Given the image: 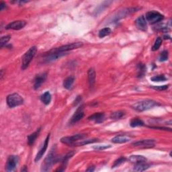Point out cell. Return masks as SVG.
<instances>
[{"instance_id": "obj_1", "label": "cell", "mask_w": 172, "mask_h": 172, "mask_svg": "<svg viewBox=\"0 0 172 172\" xmlns=\"http://www.w3.org/2000/svg\"><path fill=\"white\" fill-rule=\"evenodd\" d=\"M56 146H53L50 151V152L46 156V158L44 160V162L42 164L41 171H48L51 170L52 166L56 163L61 161L62 157H59L57 156L56 153Z\"/></svg>"}, {"instance_id": "obj_2", "label": "cell", "mask_w": 172, "mask_h": 172, "mask_svg": "<svg viewBox=\"0 0 172 172\" xmlns=\"http://www.w3.org/2000/svg\"><path fill=\"white\" fill-rule=\"evenodd\" d=\"M83 46L82 42H73L71 44H68V45L61 46L60 47L52 48L51 50L48 51L47 52L45 53V55H49V54H53V53H61V52H66L69 51L74 50V49H77Z\"/></svg>"}, {"instance_id": "obj_3", "label": "cell", "mask_w": 172, "mask_h": 172, "mask_svg": "<svg viewBox=\"0 0 172 172\" xmlns=\"http://www.w3.org/2000/svg\"><path fill=\"white\" fill-rule=\"evenodd\" d=\"M157 105H158V104L155 101L151 100H145L134 104L132 107L133 109L137 110L139 112H142L157 106Z\"/></svg>"}, {"instance_id": "obj_4", "label": "cell", "mask_w": 172, "mask_h": 172, "mask_svg": "<svg viewBox=\"0 0 172 172\" xmlns=\"http://www.w3.org/2000/svg\"><path fill=\"white\" fill-rule=\"evenodd\" d=\"M37 48L36 46H32L29 50L26 52L22 57V69L25 70L28 68L29 64L33 59L35 55L36 54Z\"/></svg>"}, {"instance_id": "obj_5", "label": "cell", "mask_w": 172, "mask_h": 172, "mask_svg": "<svg viewBox=\"0 0 172 172\" xmlns=\"http://www.w3.org/2000/svg\"><path fill=\"white\" fill-rule=\"evenodd\" d=\"M87 137L86 134H77L71 136H65L61 139V142L63 144L67 145L69 146H74L75 142L79 141L85 139Z\"/></svg>"}, {"instance_id": "obj_6", "label": "cell", "mask_w": 172, "mask_h": 172, "mask_svg": "<svg viewBox=\"0 0 172 172\" xmlns=\"http://www.w3.org/2000/svg\"><path fill=\"white\" fill-rule=\"evenodd\" d=\"M6 100L8 106L10 108L18 106L24 103V99L17 93H14V94L8 95Z\"/></svg>"}, {"instance_id": "obj_7", "label": "cell", "mask_w": 172, "mask_h": 172, "mask_svg": "<svg viewBox=\"0 0 172 172\" xmlns=\"http://www.w3.org/2000/svg\"><path fill=\"white\" fill-rule=\"evenodd\" d=\"M145 17L151 24H154L164 20V16L157 11H150L147 13Z\"/></svg>"}, {"instance_id": "obj_8", "label": "cell", "mask_w": 172, "mask_h": 172, "mask_svg": "<svg viewBox=\"0 0 172 172\" xmlns=\"http://www.w3.org/2000/svg\"><path fill=\"white\" fill-rule=\"evenodd\" d=\"M155 145V141L153 139H145L133 142L132 145L133 147H140V148H152Z\"/></svg>"}, {"instance_id": "obj_9", "label": "cell", "mask_w": 172, "mask_h": 172, "mask_svg": "<svg viewBox=\"0 0 172 172\" xmlns=\"http://www.w3.org/2000/svg\"><path fill=\"white\" fill-rule=\"evenodd\" d=\"M19 162L18 157L16 155H11L8 157L6 164V170L8 171H14L16 170Z\"/></svg>"}, {"instance_id": "obj_10", "label": "cell", "mask_w": 172, "mask_h": 172, "mask_svg": "<svg viewBox=\"0 0 172 172\" xmlns=\"http://www.w3.org/2000/svg\"><path fill=\"white\" fill-rule=\"evenodd\" d=\"M84 116V112H83V106L81 105V106H80L77 109L76 112L74 113V114L73 115L72 118L71 119V121H70V123L71 124H75L78 121H80L81 119H82Z\"/></svg>"}, {"instance_id": "obj_11", "label": "cell", "mask_w": 172, "mask_h": 172, "mask_svg": "<svg viewBox=\"0 0 172 172\" xmlns=\"http://www.w3.org/2000/svg\"><path fill=\"white\" fill-rule=\"evenodd\" d=\"M26 24V22L23 20H17V21L12 22L7 25L6 28L7 30H18L20 29H22Z\"/></svg>"}, {"instance_id": "obj_12", "label": "cell", "mask_w": 172, "mask_h": 172, "mask_svg": "<svg viewBox=\"0 0 172 172\" xmlns=\"http://www.w3.org/2000/svg\"><path fill=\"white\" fill-rule=\"evenodd\" d=\"M47 77V73H42L37 75L34 80V89H38L40 88L42 84L45 83V81Z\"/></svg>"}, {"instance_id": "obj_13", "label": "cell", "mask_w": 172, "mask_h": 172, "mask_svg": "<svg viewBox=\"0 0 172 172\" xmlns=\"http://www.w3.org/2000/svg\"><path fill=\"white\" fill-rule=\"evenodd\" d=\"M49 138H50V135H48L45 139V143H44V145H42V147L40 149V150L39 151V153H37L36 157H35V161L36 162L39 161V160L42 158L43 155L45 153V151H46V149H47L48 142H49Z\"/></svg>"}, {"instance_id": "obj_14", "label": "cell", "mask_w": 172, "mask_h": 172, "mask_svg": "<svg viewBox=\"0 0 172 172\" xmlns=\"http://www.w3.org/2000/svg\"><path fill=\"white\" fill-rule=\"evenodd\" d=\"M136 26L139 30L142 31H146L147 30V20L145 19V16H141L139 17L135 21Z\"/></svg>"}, {"instance_id": "obj_15", "label": "cell", "mask_w": 172, "mask_h": 172, "mask_svg": "<svg viewBox=\"0 0 172 172\" xmlns=\"http://www.w3.org/2000/svg\"><path fill=\"white\" fill-rule=\"evenodd\" d=\"M89 120L94 121L96 123H102L105 120V114L103 112L95 113L88 118Z\"/></svg>"}, {"instance_id": "obj_16", "label": "cell", "mask_w": 172, "mask_h": 172, "mask_svg": "<svg viewBox=\"0 0 172 172\" xmlns=\"http://www.w3.org/2000/svg\"><path fill=\"white\" fill-rule=\"evenodd\" d=\"M130 141V137L127 135H118L116 136L112 139V142L114 143H125V142H129Z\"/></svg>"}, {"instance_id": "obj_17", "label": "cell", "mask_w": 172, "mask_h": 172, "mask_svg": "<svg viewBox=\"0 0 172 172\" xmlns=\"http://www.w3.org/2000/svg\"><path fill=\"white\" fill-rule=\"evenodd\" d=\"M87 75H88V81L89 83L90 87H93L94 86L95 82V71L94 68H90L88 70V73H87Z\"/></svg>"}, {"instance_id": "obj_18", "label": "cell", "mask_w": 172, "mask_h": 172, "mask_svg": "<svg viewBox=\"0 0 172 172\" xmlns=\"http://www.w3.org/2000/svg\"><path fill=\"white\" fill-rule=\"evenodd\" d=\"M150 165L145 162H141L139 163V164H135V167H134V170L136 171H143L147 170V169L149 168Z\"/></svg>"}, {"instance_id": "obj_19", "label": "cell", "mask_w": 172, "mask_h": 172, "mask_svg": "<svg viewBox=\"0 0 172 172\" xmlns=\"http://www.w3.org/2000/svg\"><path fill=\"white\" fill-rule=\"evenodd\" d=\"M129 161L133 164H139V163L145 162L147 161V159L145 157L142 155H132L130 157Z\"/></svg>"}, {"instance_id": "obj_20", "label": "cell", "mask_w": 172, "mask_h": 172, "mask_svg": "<svg viewBox=\"0 0 172 172\" xmlns=\"http://www.w3.org/2000/svg\"><path fill=\"white\" fill-rule=\"evenodd\" d=\"M75 77L74 76H69L67 77L63 81V87L67 89H70L72 87L73 84L74 83Z\"/></svg>"}, {"instance_id": "obj_21", "label": "cell", "mask_w": 172, "mask_h": 172, "mask_svg": "<svg viewBox=\"0 0 172 172\" xmlns=\"http://www.w3.org/2000/svg\"><path fill=\"white\" fill-rule=\"evenodd\" d=\"M40 131V129H39V130H37L36 132L33 133V134H31V135L28 136V142L29 145H33L34 143V142L36 141L38 136H39Z\"/></svg>"}, {"instance_id": "obj_22", "label": "cell", "mask_w": 172, "mask_h": 172, "mask_svg": "<svg viewBox=\"0 0 172 172\" xmlns=\"http://www.w3.org/2000/svg\"><path fill=\"white\" fill-rule=\"evenodd\" d=\"M42 102H43L45 105H48L51 101V95L49 92H46L41 95L40 97Z\"/></svg>"}, {"instance_id": "obj_23", "label": "cell", "mask_w": 172, "mask_h": 172, "mask_svg": "<svg viewBox=\"0 0 172 172\" xmlns=\"http://www.w3.org/2000/svg\"><path fill=\"white\" fill-rule=\"evenodd\" d=\"M130 124L132 127H142L144 125V122L142 120H141V119H139L138 118H135L131 120Z\"/></svg>"}, {"instance_id": "obj_24", "label": "cell", "mask_w": 172, "mask_h": 172, "mask_svg": "<svg viewBox=\"0 0 172 172\" xmlns=\"http://www.w3.org/2000/svg\"><path fill=\"white\" fill-rule=\"evenodd\" d=\"M125 115V113L123 111H117L112 112L110 116V118L114 120H118V119L122 118Z\"/></svg>"}, {"instance_id": "obj_25", "label": "cell", "mask_w": 172, "mask_h": 172, "mask_svg": "<svg viewBox=\"0 0 172 172\" xmlns=\"http://www.w3.org/2000/svg\"><path fill=\"white\" fill-rule=\"evenodd\" d=\"M138 77H142L144 76V75L146 72V66H145L144 64L140 63L138 65Z\"/></svg>"}, {"instance_id": "obj_26", "label": "cell", "mask_w": 172, "mask_h": 172, "mask_svg": "<svg viewBox=\"0 0 172 172\" xmlns=\"http://www.w3.org/2000/svg\"><path fill=\"white\" fill-rule=\"evenodd\" d=\"M111 33V29L110 28H104L99 32V37L104 38Z\"/></svg>"}, {"instance_id": "obj_27", "label": "cell", "mask_w": 172, "mask_h": 172, "mask_svg": "<svg viewBox=\"0 0 172 172\" xmlns=\"http://www.w3.org/2000/svg\"><path fill=\"white\" fill-rule=\"evenodd\" d=\"M161 44H162V39L161 37H158L156 39L155 43H154V45L152 47V51H155L157 50H158L160 46H161Z\"/></svg>"}, {"instance_id": "obj_28", "label": "cell", "mask_w": 172, "mask_h": 172, "mask_svg": "<svg viewBox=\"0 0 172 172\" xmlns=\"http://www.w3.org/2000/svg\"><path fill=\"white\" fill-rule=\"evenodd\" d=\"M151 81H154V82H160V81H166V77L164 75H157V76H154L151 78Z\"/></svg>"}, {"instance_id": "obj_29", "label": "cell", "mask_w": 172, "mask_h": 172, "mask_svg": "<svg viewBox=\"0 0 172 172\" xmlns=\"http://www.w3.org/2000/svg\"><path fill=\"white\" fill-rule=\"evenodd\" d=\"M10 36H5L1 38V40H0V46H1V48H3L6 45L7 42L10 40Z\"/></svg>"}, {"instance_id": "obj_30", "label": "cell", "mask_w": 172, "mask_h": 172, "mask_svg": "<svg viewBox=\"0 0 172 172\" xmlns=\"http://www.w3.org/2000/svg\"><path fill=\"white\" fill-rule=\"evenodd\" d=\"M127 159L125 158V157H120V158L118 159L117 160H116L114 161V164L112 165V168L113 167H118V166L122 164H123L125 161H126Z\"/></svg>"}, {"instance_id": "obj_31", "label": "cell", "mask_w": 172, "mask_h": 172, "mask_svg": "<svg viewBox=\"0 0 172 172\" xmlns=\"http://www.w3.org/2000/svg\"><path fill=\"white\" fill-rule=\"evenodd\" d=\"M167 59H168V51H164L161 52V55H160L159 61L163 62V61H166Z\"/></svg>"}, {"instance_id": "obj_32", "label": "cell", "mask_w": 172, "mask_h": 172, "mask_svg": "<svg viewBox=\"0 0 172 172\" xmlns=\"http://www.w3.org/2000/svg\"><path fill=\"white\" fill-rule=\"evenodd\" d=\"M153 89L157 90V91H164L168 88V85L160 86H151Z\"/></svg>"}, {"instance_id": "obj_33", "label": "cell", "mask_w": 172, "mask_h": 172, "mask_svg": "<svg viewBox=\"0 0 172 172\" xmlns=\"http://www.w3.org/2000/svg\"><path fill=\"white\" fill-rule=\"evenodd\" d=\"M110 145H102V146H100V145H98V146H95L94 147V149H95L96 150H99V151H103V150H105V149H108L110 148Z\"/></svg>"}, {"instance_id": "obj_34", "label": "cell", "mask_w": 172, "mask_h": 172, "mask_svg": "<svg viewBox=\"0 0 172 172\" xmlns=\"http://www.w3.org/2000/svg\"><path fill=\"white\" fill-rule=\"evenodd\" d=\"M81 101V96H77V97L76 98V99H75V102H74V105H75V106H76V105H77Z\"/></svg>"}, {"instance_id": "obj_35", "label": "cell", "mask_w": 172, "mask_h": 172, "mask_svg": "<svg viewBox=\"0 0 172 172\" xmlns=\"http://www.w3.org/2000/svg\"><path fill=\"white\" fill-rule=\"evenodd\" d=\"M5 5H5V3L2 2L1 4H0V10L2 11L3 10H4V8H5Z\"/></svg>"}, {"instance_id": "obj_36", "label": "cell", "mask_w": 172, "mask_h": 172, "mask_svg": "<svg viewBox=\"0 0 172 172\" xmlns=\"http://www.w3.org/2000/svg\"><path fill=\"white\" fill-rule=\"evenodd\" d=\"M94 167H89L87 170H86L87 171H94Z\"/></svg>"}, {"instance_id": "obj_37", "label": "cell", "mask_w": 172, "mask_h": 172, "mask_svg": "<svg viewBox=\"0 0 172 172\" xmlns=\"http://www.w3.org/2000/svg\"><path fill=\"white\" fill-rule=\"evenodd\" d=\"M3 76H4V73H3V69L1 71V80H2Z\"/></svg>"}]
</instances>
